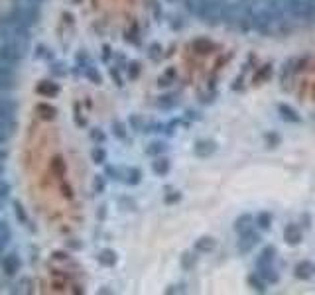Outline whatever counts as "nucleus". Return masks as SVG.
Segmentation results:
<instances>
[{"label":"nucleus","mask_w":315,"mask_h":295,"mask_svg":"<svg viewBox=\"0 0 315 295\" xmlns=\"http://www.w3.org/2000/svg\"><path fill=\"white\" fill-rule=\"evenodd\" d=\"M222 22L234 30H252V4L248 2H224Z\"/></svg>","instance_id":"f257e3e1"},{"label":"nucleus","mask_w":315,"mask_h":295,"mask_svg":"<svg viewBox=\"0 0 315 295\" xmlns=\"http://www.w3.org/2000/svg\"><path fill=\"white\" fill-rule=\"evenodd\" d=\"M18 63L0 57V91L12 93L18 87Z\"/></svg>","instance_id":"f03ea898"},{"label":"nucleus","mask_w":315,"mask_h":295,"mask_svg":"<svg viewBox=\"0 0 315 295\" xmlns=\"http://www.w3.org/2000/svg\"><path fill=\"white\" fill-rule=\"evenodd\" d=\"M284 6L292 18L315 20V0H284Z\"/></svg>","instance_id":"7ed1b4c3"},{"label":"nucleus","mask_w":315,"mask_h":295,"mask_svg":"<svg viewBox=\"0 0 315 295\" xmlns=\"http://www.w3.org/2000/svg\"><path fill=\"white\" fill-rule=\"evenodd\" d=\"M222 10H224V2L222 0H207L203 12H201V22L209 24V26H219L222 22Z\"/></svg>","instance_id":"20e7f679"},{"label":"nucleus","mask_w":315,"mask_h":295,"mask_svg":"<svg viewBox=\"0 0 315 295\" xmlns=\"http://www.w3.org/2000/svg\"><path fill=\"white\" fill-rule=\"evenodd\" d=\"M16 114H18V100L10 97V93L0 91V118L16 122Z\"/></svg>","instance_id":"39448f33"},{"label":"nucleus","mask_w":315,"mask_h":295,"mask_svg":"<svg viewBox=\"0 0 315 295\" xmlns=\"http://www.w3.org/2000/svg\"><path fill=\"white\" fill-rule=\"evenodd\" d=\"M20 268H22V260H20V256L16 252L2 254V258H0V270H2L4 276L12 278V276H16L20 272Z\"/></svg>","instance_id":"423d86ee"},{"label":"nucleus","mask_w":315,"mask_h":295,"mask_svg":"<svg viewBox=\"0 0 315 295\" xmlns=\"http://www.w3.org/2000/svg\"><path fill=\"white\" fill-rule=\"evenodd\" d=\"M258 242H260V234L254 232V229L248 230V232H242V234H238L236 250H238L240 254H248V252H252V248H254Z\"/></svg>","instance_id":"0eeeda50"},{"label":"nucleus","mask_w":315,"mask_h":295,"mask_svg":"<svg viewBox=\"0 0 315 295\" xmlns=\"http://www.w3.org/2000/svg\"><path fill=\"white\" fill-rule=\"evenodd\" d=\"M256 274H258L266 284H278V282H280V274H278V270L274 268V264L256 266Z\"/></svg>","instance_id":"6e6552de"},{"label":"nucleus","mask_w":315,"mask_h":295,"mask_svg":"<svg viewBox=\"0 0 315 295\" xmlns=\"http://www.w3.org/2000/svg\"><path fill=\"white\" fill-rule=\"evenodd\" d=\"M191 49L195 53H199V55H209V53H213L217 49V45L211 39H207V37H197V39L191 41Z\"/></svg>","instance_id":"1a4fd4ad"},{"label":"nucleus","mask_w":315,"mask_h":295,"mask_svg":"<svg viewBox=\"0 0 315 295\" xmlns=\"http://www.w3.org/2000/svg\"><path fill=\"white\" fill-rule=\"evenodd\" d=\"M284 240H286V244H290V246H298V244H302V240H304V232H302V229H300L298 225H288V227L284 229Z\"/></svg>","instance_id":"9d476101"},{"label":"nucleus","mask_w":315,"mask_h":295,"mask_svg":"<svg viewBox=\"0 0 315 295\" xmlns=\"http://www.w3.org/2000/svg\"><path fill=\"white\" fill-rule=\"evenodd\" d=\"M215 150H217V144L213 140H199L193 146V152H195L197 158H209V156L215 154Z\"/></svg>","instance_id":"9b49d317"},{"label":"nucleus","mask_w":315,"mask_h":295,"mask_svg":"<svg viewBox=\"0 0 315 295\" xmlns=\"http://www.w3.org/2000/svg\"><path fill=\"white\" fill-rule=\"evenodd\" d=\"M254 225H256V219L248 215V213H244V215H240L236 221H234V225H232V229L236 234H242V232H248V230L254 229Z\"/></svg>","instance_id":"f8f14e48"},{"label":"nucleus","mask_w":315,"mask_h":295,"mask_svg":"<svg viewBox=\"0 0 315 295\" xmlns=\"http://www.w3.org/2000/svg\"><path fill=\"white\" fill-rule=\"evenodd\" d=\"M314 274H315V266L310 260H304V262H300L294 268V276L298 280H312Z\"/></svg>","instance_id":"ddd939ff"},{"label":"nucleus","mask_w":315,"mask_h":295,"mask_svg":"<svg viewBox=\"0 0 315 295\" xmlns=\"http://www.w3.org/2000/svg\"><path fill=\"white\" fill-rule=\"evenodd\" d=\"M215 246H217V242H215V238H211V236H201V238H197L195 244H193L195 252H201V254H209V252H213Z\"/></svg>","instance_id":"4468645a"},{"label":"nucleus","mask_w":315,"mask_h":295,"mask_svg":"<svg viewBox=\"0 0 315 295\" xmlns=\"http://www.w3.org/2000/svg\"><path fill=\"white\" fill-rule=\"evenodd\" d=\"M278 112H280V116H282V120L286 122H292V124H298V122H302V116L298 114V110L296 108H292L290 104H278Z\"/></svg>","instance_id":"2eb2a0df"},{"label":"nucleus","mask_w":315,"mask_h":295,"mask_svg":"<svg viewBox=\"0 0 315 295\" xmlns=\"http://www.w3.org/2000/svg\"><path fill=\"white\" fill-rule=\"evenodd\" d=\"M140 181H142V171H140V167H134V165L124 167L122 183H126V185H138Z\"/></svg>","instance_id":"dca6fc26"},{"label":"nucleus","mask_w":315,"mask_h":295,"mask_svg":"<svg viewBox=\"0 0 315 295\" xmlns=\"http://www.w3.org/2000/svg\"><path fill=\"white\" fill-rule=\"evenodd\" d=\"M10 240H12V229H10V225L6 221H0V258L6 252Z\"/></svg>","instance_id":"f3484780"},{"label":"nucleus","mask_w":315,"mask_h":295,"mask_svg":"<svg viewBox=\"0 0 315 295\" xmlns=\"http://www.w3.org/2000/svg\"><path fill=\"white\" fill-rule=\"evenodd\" d=\"M170 169H172V162H170L168 158H164V156H158L156 160L152 162V171L156 173L158 177L168 175V173H170Z\"/></svg>","instance_id":"a211bd4d"},{"label":"nucleus","mask_w":315,"mask_h":295,"mask_svg":"<svg viewBox=\"0 0 315 295\" xmlns=\"http://www.w3.org/2000/svg\"><path fill=\"white\" fill-rule=\"evenodd\" d=\"M14 130H16V122L0 118V144H8L10 138L14 136Z\"/></svg>","instance_id":"6ab92c4d"},{"label":"nucleus","mask_w":315,"mask_h":295,"mask_svg":"<svg viewBox=\"0 0 315 295\" xmlns=\"http://www.w3.org/2000/svg\"><path fill=\"white\" fill-rule=\"evenodd\" d=\"M272 73H274V65L272 63H266V65H262L256 73H254V83L256 85H262V83H266L270 77H272Z\"/></svg>","instance_id":"aec40b11"},{"label":"nucleus","mask_w":315,"mask_h":295,"mask_svg":"<svg viewBox=\"0 0 315 295\" xmlns=\"http://www.w3.org/2000/svg\"><path fill=\"white\" fill-rule=\"evenodd\" d=\"M116 254L112 252V250H100L98 252V256H96V262L100 264V266H104V268H112L114 264H116Z\"/></svg>","instance_id":"412c9836"},{"label":"nucleus","mask_w":315,"mask_h":295,"mask_svg":"<svg viewBox=\"0 0 315 295\" xmlns=\"http://www.w3.org/2000/svg\"><path fill=\"white\" fill-rule=\"evenodd\" d=\"M176 79H178V71H176L174 67H168V69L160 75L158 85H160V87H170L172 83H176Z\"/></svg>","instance_id":"4be33fe9"},{"label":"nucleus","mask_w":315,"mask_h":295,"mask_svg":"<svg viewBox=\"0 0 315 295\" xmlns=\"http://www.w3.org/2000/svg\"><path fill=\"white\" fill-rule=\"evenodd\" d=\"M186 2V10H188L189 14H193V16H201V12H203V8H205V4H207V0H184Z\"/></svg>","instance_id":"5701e85b"},{"label":"nucleus","mask_w":315,"mask_h":295,"mask_svg":"<svg viewBox=\"0 0 315 295\" xmlns=\"http://www.w3.org/2000/svg\"><path fill=\"white\" fill-rule=\"evenodd\" d=\"M274 256H276V248L274 246H266L258 258H256V266H262V264H272L274 262Z\"/></svg>","instance_id":"b1692460"},{"label":"nucleus","mask_w":315,"mask_h":295,"mask_svg":"<svg viewBox=\"0 0 315 295\" xmlns=\"http://www.w3.org/2000/svg\"><path fill=\"white\" fill-rule=\"evenodd\" d=\"M246 282H248L250 290L258 292V294H266V282H264V280H262L258 274H250V276L246 278Z\"/></svg>","instance_id":"393cba45"},{"label":"nucleus","mask_w":315,"mask_h":295,"mask_svg":"<svg viewBox=\"0 0 315 295\" xmlns=\"http://www.w3.org/2000/svg\"><path fill=\"white\" fill-rule=\"evenodd\" d=\"M272 213H266V211H262V213H258L256 215V227L260 230H268L272 227Z\"/></svg>","instance_id":"a878e982"},{"label":"nucleus","mask_w":315,"mask_h":295,"mask_svg":"<svg viewBox=\"0 0 315 295\" xmlns=\"http://www.w3.org/2000/svg\"><path fill=\"white\" fill-rule=\"evenodd\" d=\"M166 150H168V146L164 144V142H152L148 148H146V156H152V158H158V156H164L166 154Z\"/></svg>","instance_id":"bb28decb"},{"label":"nucleus","mask_w":315,"mask_h":295,"mask_svg":"<svg viewBox=\"0 0 315 295\" xmlns=\"http://www.w3.org/2000/svg\"><path fill=\"white\" fill-rule=\"evenodd\" d=\"M180 102V98L178 95H162V97L158 98V108H164V110H168V108H174L176 104Z\"/></svg>","instance_id":"cd10ccee"},{"label":"nucleus","mask_w":315,"mask_h":295,"mask_svg":"<svg viewBox=\"0 0 315 295\" xmlns=\"http://www.w3.org/2000/svg\"><path fill=\"white\" fill-rule=\"evenodd\" d=\"M110 130L114 134V138H118V140H126L128 138V130H126V124L122 120H114L110 124Z\"/></svg>","instance_id":"c85d7f7f"},{"label":"nucleus","mask_w":315,"mask_h":295,"mask_svg":"<svg viewBox=\"0 0 315 295\" xmlns=\"http://www.w3.org/2000/svg\"><path fill=\"white\" fill-rule=\"evenodd\" d=\"M122 173H124V167H116V165H106L104 167V175L114 179V181H122Z\"/></svg>","instance_id":"c756f323"},{"label":"nucleus","mask_w":315,"mask_h":295,"mask_svg":"<svg viewBox=\"0 0 315 295\" xmlns=\"http://www.w3.org/2000/svg\"><path fill=\"white\" fill-rule=\"evenodd\" d=\"M81 69H83V75H85V77H87L89 81H93V83H96V85H98V83L102 81V79H100V73H98V71H96V69H94L91 63L83 65Z\"/></svg>","instance_id":"7c9ffc66"},{"label":"nucleus","mask_w":315,"mask_h":295,"mask_svg":"<svg viewBox=\"0 0 315 295\" xmlns=\"http://www.w3.org/2000/svg\"><path fill=\"white\" fill-rule=\"evenodd\" d=\"M91 160L98 165L104 164V162H106V150H104L102 146H98V144H96V146L93 148V152H91Z\"/></svg>","instance_id":"2f4dec72"},{"label":"nucleus","mask_w":315,"mask_h":295,"mask_svg":"<svg viewBox=\"0 0 315 295\" xmlns=\"http://www.w3.org/2000/svg\"><path fill=\"white\" fill-rule=\"evenodd\" d=\"M128 124H130V128L136 132H144V126H146V120L142 118V116H138V114H132L130 118H128Z\"/></svg>","instance_id":"473e14b6"},{"label":"nucleus","mask_w":315,"mask_h":295,"mask_svg":"<svg viewBox=\"0 0 315 295\" xmlns=\"http://www.w3.org/2000/svg\"><path fill=\"white\" fill-rule=\"evenodd\" d=\"M197 262V256L191 254V252H184L182 254V268L184 270H193V266Z\"/></svg>","instance_id":"72a5a7b5"},{"label":"nucleus","mask_w":315,"mask_h":295,"mask_svg":"<svg viewBox=\"0 0 315 295\" xmlns=\"http://www.w3.org/2000/svg\"><path fill=\"white\" fill-rule=\"evenodd\" d=\"M58 91H60V87L56 83H52V81H44L40 85V93H44V95H56Z\"/></svg>","instance_id":"f704fd0d"},{"label":"nucleus","mask_w":315,"mask_h":295,"mask_svg":"<svg viewBox=\"0 0 315 295\" xmlns=\"http://www.w3.org/2000/svg\"><path fill=\"white\" fill-rule=\"evenodd\" d=\"M264 140H266V146L268 148H278L280 146V142H282V138H280V134H276V132H268L266 136H264Z\"/></svg>","instance_id":"c9c22d12"},{"label":"nucleus","mask_w":315,"mask_h":295,"mask_svg":"<svg viewBox=\"0 0 315 295\" xmlns=\"http://www.w3.org/2000/svg\"><path fill=\"white\" fill-rule=\"evenodd\" d=\"M10 191H12L10 183H8L4 177H0V203H4V201L10 197Z\"/></svg>","instance_id":"e433bc0d"},{"label":"nucleus","mask_w":315,"mask_h":295,"mask_svg":"<svg viewBox=\"0 0 315 295\" xmlns=\"http://www.w3.org/2000/svg\"><path fill=\"white\" fill-rule=\"evenodd\" d=\"M6 160H8V146L0 144V175L6 171Z\"/></svg>","instance_id":"4c0bfd02"},{"label":"nucleus","mask_w":315,"mask_h":295,"mask_svg":"<svg viewBox=\"0 0 315 295\" xmlns=\"http://www.w3.org/2000/svg\"><path fill=\"white\" fill-rule=\"evenodd\" d=\"M148 55H150L152 61L162 59V45H160V43H152V45L148 47Z\"/></svg>","instance_id":"58836bf2"},{"label":"nucleus","mask_w":315,"mask_h":295,"mask_svg":"<svg viewBox=\"0 0 315 295\" xmlns=\"http://www.w3.org/2000/svg\"><path fill=\"white\" fill-rule=\"evenodd\" d=\"M140 75V63L138 61H130L128 63V77L130 79H136Z\"/></svg>","instance_id":"ea45409f"},{"label":"nucleus","mask_w":315,"mask_h":295,"mask_svg":"<svg viewBox=\"0 0 315 295\" xmlns=\"http://www.w3.org/2000/svg\"><path fill=\"white\" fill-rule=\"evenodd\" d=\"M104 185H106V183H104V177H102V175H96L93 181L94 193H102V191H104Z\"/></svg>","instance_id":"a19ab883"},{"label":"nucleus","mask_w":315,"mask_h":295,"mask_svg":"<svg viewBox=\"0 0 315 295\" xmlns=\"http://www.w3.org/2000/svg\"><path fill=\"white\" fill-rule=\"evenodd\" d=\"M124 37H126V41H132V43H136V45L140 43V37H138V30H136V24L132 26V32H130V30L126 32Z\"/></svg>","instance_id":"79ce46f5"},{"label":"nucleus","mask_w":315,"mask_h":295,"mask_svg":"<svg viewBox=\"0 0 315 295\" xmlns=\"http://www.w3.org/2000/svg\"><path fill=\"white\" fill-rule=\"evenodd\" d=\"M180 199H182V193H180V191H170L164 201H166V205H174V203H178Z\"/></svg>","instance_id":"37998d69"},{"label":"nucleus","mask_w":315,"mask_h":295,"mask_svg":"<svg viewBox=\"0 0 315 295\" xmlns=\"http://www.w3.org/2000/svg\"><path fill=\"white\" fill-rule=\"evenodd\" d=\"M91 138H93V140H94V142H96V144H102L106 136H104V132H102V130H98V128H94V130L91 132Z\"/></svg>","instance_id":"c03bdc74"},{"label":"nucleus","mask_w":315,"mask_h":295,"mask_svg":"<svg viewBox=\"0 0 315 295\" xmlns=\"http://www.w3.org/2000/svg\"><path fill=\"white\" fill-rule=\"evenodd\" d=\"M186 292V286L184 284H180V286H170L168 290H166V294L172 295V294H184Z\"/></svg>","instance_id":"a18cd8bd"},{"label":"nucleus","mask_w":315,"mask_h":295,"mask_svg":"<svg viewBox=\"0 0 315 295\" xmlns=\"http://www.w3.org/2000/svg\"><path fill=\"white\" fill-rule=\"evenodd\" d=\"M110 75H112V79L116 81V85H118V87H122V79H120V73H118V69H114V67H112V69H110Z\"/></svg>","instance_id":"49530a36"},{"label":"nucleus","mask_w":315,"mask_h":295,"mask_svg":"<svg viewBox=\"0 0 315 295\" xmlns=\"http://www.w3.org/2000/svg\"><path fill=\"white\" fill-rule=\"evenodd\" d=\"M52 71H54V75H65V69H62L60 63H56V65L52 67Z\"/></svg>","instance_id":"de8ad7c7"},{"label":"nucleus","mask_w":315,"mask_h":295,"mask_svg":"<svg viewBox=\"0 0 315 295\" xmlns=\"http://www.w3.org/2000/svg\"><path fill=\"white\" fill-rule=\"evenodd\" d=\"M170 2H178V0H170Z\"/></svg>","instance_id":"09e8293b"},{"label":"nucleus","mask_w":315,"mask_h":295,"mask_svg":"<svg viewBox=\"0 0 315 295\" xmlns=\"http://www.w3.org/2000/svg\"><path fill=\"white\" fill-rule=\"evenodd\" d=\"M0 205H2V203H0Z\"/></svg>","instance_id":"8fccbe9b"}]
</instances>
